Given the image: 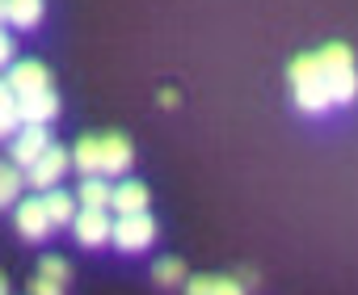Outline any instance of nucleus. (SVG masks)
I'll list each match as a JSON object with an SVG mask.
<instances>
[{
    "instance_id": "obj_5",
    "label": "nucleus",
    "mask_w": 358,
    "mask_h": 295,
    "mask_svg": "<svg viewBox=\"0 0 358 295\" xmlns=\"http://www.w3.org/2000/svg\"><path fill=\"white\" fill-rule=\"evenodd\" d=\"M5 85H9L22 101H30V97H38V93L51 89V72H47L38 59H22V64H13V68L5 72Z\"/></svg>"
},
{
    "instance_id": "obj_12",
    "label": "nucleus",
    "mask_w": 358,
    "mask_h": 295,
    "mask_svg": "<svg viewBox=\"0 0 358 295\" xmlns=\"http://www.w3.org/2000/svg\"><path fill=\"white\" fill-rule=\"evenodd\" d=\"M55 114H59V93H55V89H47V93H38V97L22 101V122L47 127V122H51Z\"/></svg>"
},
{
    "instance_id": "obj_19",
    "label": "nucleus",
    "mask_w": 358,
    "mask_h": 295,
    "mask_svg": "<svg viewBox=\"0 0 358 295\" xmlns=\"http://www.w3.org/2000/svg\"><path fill=\"white\" fill-rule=\"evenodd\" d=\"M38 274H47V278H55V282H68V261L55 257V253H47L43 266H38Z\"/></svg>"
},
{
    "instance_id": "obj_6",
    "label": "nucleus",
    "mask_w": 358,
    "mask_h": 295,
    "mask_svg": "<svg viewBox=\"0 0 358 295\" xmlns=\"http://www.w3.org/2000/svg\"><path fill=\"white\" fill-rule=\"evenodd\" d=\"M72 232H76V245L101 249V245L114 240V220H110V211H80L76 224H72Z\"/></svg>"
},
{
    "instance_id": "obj_15",
    "label": "nucleus",
    "mask_w": 358,
    "mask_h": 295,
    "mask_svg": "<svg viewBox=\"0 0 358 295\" xmlns=\"http://www.w3.org/2000/svg\"><path fill=\"white\" fill-rule=\"evenodd\" d=\"M43 199H47V211H51V224H55V228L76 224V215H80L76 207H80V203H76L72 194H64V190H47Z\"/></svg>"
},
{
    "instance_id": "obj_2",
    "label": "nucleus",
    "mask_w": 358,
    "mask_h": 295,
    "mask_svg": "<svg viewBox=\"0 0 358 295\" xmlns=\"http://www.w3.org/2000/svg\"><path fill=\"white\" fill-rule=\"evenodd\" d=\"M287 80H291V97L299 110L308 114H320L333 106L329 97V85H324V72H320V59L316 55H295L291 68H287Z\"/></svg>"
},
{
    "instance_id": "obj_10",
    "label": "nucleus",
    "mask_w": 358,
    "mask_h": 295,
    "mask_svg": "<svg viewBox=\"0 0 358 295\" xmlns=\"http://www.w3.org/2000/svg\"><path fill=\"white\" fill-rule=\"evenodd\" d=\"M76 203H80V211H110L114 207V186L101 182V178H85L80 190H76Z\"/></svg>"
},
{
    "instance_id": "obj_7",
    "label": "nucleus",
    "mask_w": 358,
    "mask_h": 295,
    "mask_svg": "<svg viewBox=\"0 0 358 295\" xmlns=\"http://www.w3.org/2000/svg\"><path fill=\"white\" fill-rule=\"evenodd\" d=\"M68 165H72V152H64L59 143H51V148H47V157H43L26 178H30V186H34V190H43V194H47V190H59V178H64V169H68Z\"/></svg>"
},
{
    "instance_id": "obj_16",
    "label": "nucleus",
    "mask_w": 358,
    "mask_h": 295,
    "mask_svg": "<svg viewBox=\"0 0 358 295\" xmlns=\"http://www.w3.org/2000/svg\"><path fill=\"white\" fill-rule=\"evenodd\" d=\"M26 122H22V97L5 85V89H0V131H5V135H17Z\"/></svg>"
},
{
    "instance_id": "obj_20",
    "label": "nucleus",
    "mask_w": 358,
    "mask_h": 295,
    "mask_svg": "<svg viewBox=\"0 0 358 295\" xmlns=\"http://www.w3.org/2000/svg\"><path fill=\"white\" fill-rule=\"evenodd\" d=\"M30 295H64V282H55V278L38 274V278L30 282Z\"/></svg>"
},
{
    "instance_id": "obj_14",
    "label": "nucleus",
    "mask_w": 358,
    "mask_h": 295,
    "mask_svg": "<svg viewBox=\"0 0 358 295\" xmlns=\"http://www.w3.org/2000/svg\"><path fill=\"white\" fill-rule=\"evenodd\" d=\"M0 13H5L9 26L30 30V26H38V17H43V0H5V5H0Z\"/></svg>"
},
{
    "instance_id": "obj_3",
    "label": "nucleus",
    "mask_w": 358,
    "mask_h": 295,
    "mask_svg": "<svg viewBox=\"0 0 358 295\" xmlns=\"http://www.w3.org/2000/svg\"><path fill=\"white\" fill-rule=\"evenodd\" d=\"M152 240H156V220H152L148 211H139V215H118V220H114V245H118L122 253H143Z\"/></svg>"
},
{
    "instance_id": "obj_18",
    "label": "nucleus",
    "mask_w": 358,
    "mask_h": 295,
    "mask_svg": "<svg viewBox=\"0 0 358 295\" xmlns=\"http://www.w3.org/2000/svg\"><path fill=\"white\" fill-rule=\"evenodd\" d=\"M156 282L160 287H177V282H182L186 278V266H182V257H164V261H156Z\"/></svg>"
},
{
    "instance_id": "obj_13",
    "label": "nucleus",
    "mask_w": 358,
    "mask_h": 295,
    "mask_svg": "<svg viewBox=\"0 0 358 295\" xmlns=\"http://www.w3.org/2000/svg\"><path fill=\"white\" fill-rule=\"evenodd\" d=\"M72 165H76L85 178H97V173H101V135H85V139L72 148Z\"/></svg>"
},
{
    "instance_id": "obj_8",
    "label": "nucleus",
    "mask_w": 358,
    "mask_h": 295,
    "mask_svg": "<svg viewBox=\"0 0 358 295\" xmlns=\"http://www.w3.org/2000/svg\"><path fill=\"white\" fill-rule=\"evenodd\" d=\"M51 228H55V224H51V211H47V199H43V194L17 203V232H22L26 240H43Z\"/></svg>"
},
{
    "instance_id": "obj_22",
    "label": "nucleus",
    "mask_w": 358,
    "mask_h": 295,
    "mask_svg": "<svg viewBox=\"0 0 358 295\" xmlns=\"http://www.w3.org/2000/svg\"><path fill=\"white\" fill-rule=\"evenodd\" d=\"M13 51H17V43L5 34V38H0V64H5V68H13Z\"/></svg>"
},
{
    "instance_id": "obj_9",
    "label": "nucleus",
    "mask_w": 358,
    "mask_h": 295,
    "mask_svg": "<svg viewBox=\"0 0 358 295\" xmlns=\"http://www.w3.org/2000/svg\"><path fill=\"white\" fill-rule=\"evenodd\" d=\"M131 157H135V148H131L127 135H118V131H114V135H101V173H106V178L127 173Z\"/></svg>"
},
{
    "instance_id": "obj_1",
    "label": "nucleus",
    "mask_w": 358,
    "mask_h": 295,
    "mask_svg": "<svg viewBox=\"0 0 358 295\" xmlns=\"http://www.w3.org/2000/svg\"><path fill=\"white\" fill-rule=\"evenodd\" d=\"M316 59H320V72H324V85H329L333 106H350L358 97V64H354V51L345 43H324L316 51Z\"/></svg>"
},
{
    "instance_id": "obj_21",
    "label": "nucleus",
    "mask_w": 358,
    "mask_h": 295,
    "mask_svg": "<svg viewBox=\"0 0 358 295\" xmlns=\"http://www.w3.org/2000/svg\"><path fill=\"white\" fill-rule=\"evenodd\" d=\"M186 295H215V274H203L186 287Z\"/></svg>"
},
{
    "instance_id": "obj_17",
    "label": "nucleus",
    "mask_w": 358,
    "mask_h": 295,
    "mask_svg": "<svg viewBox=\"0 0 358 295\" xmlns=\"http://www.w3.org/2000/svg\"><path fill=\"white\" fill-rule=\"evenodd\" d=\"M26 182H30V178H26V169L9 161L5 169H0V199H5V203H17V199H22V190H26Z\"/></svg>"
},
{
    "instance_id": "obj_11",
    "label": "nucleus",
    "mask_w": 358,
    "mask_h": 295,
    "mask_svg": "<svg viewBox=\"0 0 358 295\" xmlns=\"http://www.w3.org/2000/svg\"><path fill=\"white\" fill-rule=\"evenodd\" d=\"M114 211L118 215H139V211H148V186L143 182H118L114 186Z\"/></svg>"
},
{
    "instance_id": "obj_4",
    "label": "nucleus",
    "mask_w": 358,
    "mask_h": 295,
    "mask_svg": "<svg viewBox=\"0 0 358 295\" xmlns=\"http://www.w3.org/2000/svg\"><path fill=\"white\" fill-rule=\"evenodd\" d=\"M47 148H51V135H47V127H34V122H26L17 135H13V143H9V161L13 165H22L26 173L47 157Z\"/></svg>"
}]
</instances>
